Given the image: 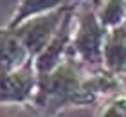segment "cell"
I'll list each match as a JSON object with an SVG mask.
<instances>
[{
    "label": "cell",
    "mask_w": 126,
    "mask_h": 117,
    "mask_svg": "<svg viewBox=\"0 0 126 117\" xmlns=\"http://www.w3.org/2000/svg\"><path fill=\"white\" fill-rule=\"evenodd\" d=\"M74 7H76V5L32 16V18L22 22L18 27L13 29L16 33V36L22 40V43L25 45V49L29 50L32 60L49 45V42L54 38V34L58 33V29L61 27V23L65 20V16L68 15V11L74 9Z\"/></svg>",
    "instance_id": "3957f363"
},
{
    "label": "cell",
    "mask_w": 126,
    "mask_h": 117,
    "mask_svg": "<svg viewBox=\"0 0 126 117\" xmlns=\"http://www.w3.org/2000/svg\"><path fill=\"white\" fill-rule=\"evenodd\" d=\"M108 29L101 23L95 9V0H85L78 5L74 18V33L70 54L88 70L103 67V47Z\"/></svg>",
    "instance_id": "7a4b0ae2"
},
{
    "label": "cell",
    "mask_w": 126,
    "mask_h": 117,
    "mask_svg": "<svg viewBox=\"0 0 126 117\" xmlns=\"http://www.w3.org/2000/svg\"><path fill=\"white\" fill-rule=\"evenodd\" d=\"M31 60L32 56L13 29L5 25L0 27V72L16 70Z\"/></svg>",
    "instance_id": "8992f818"
},
{
    "label": "cell",
    "mask_w": 126,
    "mask_h": 117,
    "mask_svg": "<svg viewBox=\"0 0 126 117\" xmlns=\"http://www.w3.org/2000/svg\"><path fill=\"white\" fill-rule=\"evenodd\" d=\"M95 117H126V90L99 103Z\"/></svg>",
    "instance_id": "9c48e42d"
},
{
    "label": "cell",
    "mask_w": 126,
    "mask_h": 117,
    "mask_svg": "<svg viewBox=\"0 0 126 117\" xmlns=\"http://www.w3.org/2000/svg\"><path fill=\"white\" fill-rule=\"evenodd\" d=\"M85 0H18L15 13L11 15V18L7 20L5 27L15 29L18 27L22 22L32 18L38 15H45L56 9H63V7H72V5H79Z\"/></svg>",
    "instance_id": "52a82bcc"
},
{
    "label": "cell",
    "mask_w": 126,
    "mask_h": 117,
    "mask_svg": "<svg viewBox=\"0 0 126 117\" xmlns=\"http://www.w3.org/2000/svg\"><path fill=\"white\" fill-rule=\"evenodd\" d=\"M95 9L106 29L119 27L126 22V0H95Z\"/></svg>",
    "instance_id": "ba28073f"
},
{
    "label": "cell",
    "mask_w": 126,
    "mask_h": 117,
    "mask_svg": "<svg viewBox=\"0 0 126 117\" xmlns=\"http://www.w3.org/2000/svg\"><path fill=\"white\" fill-rule=\"evenodd\" d=\"M38 88V72L34 60L24 67L0 72V104H32Z\"/></svg>",
    "instance_id": "277c9868"
},
{
    "label": "cell",
    "mask_w": 126,
    "mask_h": 117,
    "mask_svg": "<svg viewBox=\"0 0 126 117\" xmlns=\"http://www.w3.org/2000/svg\"><path fill=\"white\" fill-rule=\"evenodd\" d=\"M103 67L117 76L126 74V23L108 29L103 47Z\"/></svg>",
    "instance_id": "5b68a950"
},
{
    "label": "cell",
    "mask_w": 126,
    "mask_h": 117,
    "mask_svg": "<svg viewBox=\"0 0 126 117\" xmlns=\"http://www.w3.org/2000/svg\"><path fill=\"white\" fill-rule=\"evenodd\" d=\"M88 68L68 54L56 68L38 76L32 106L45 115H58L65 108L81 106V88Z\"/></svg>",
    "instance_id": "6da1fadb"
}]
</instances>
